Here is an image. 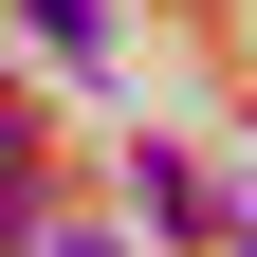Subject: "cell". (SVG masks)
<instances>
[{
    "label": "cell",
    "mask_w": 257,
    "mask_h": 257,
    "mask_svg": "<svg viewBox=\"0 0 257 257\" xmlns=\"http://www.w3.org/2000/svg\"><path fill=\"white\" fill-rule=\"evenodd\" d=\"M239 257H257V220H239Z\"/></svg>",
    "instance_id": "3957f363"
},
{
    "label": "cell",
    "mask_w": 257,
    "mask_h": 257,
    "mask_svg": "<svg viewBox=\"0 0 257 257\" xmlns=\"http://www.w3.org/2000/svg\"><path fill=\"white\" fill-rule=\"evenodd\" d=\"M37 37H55V55H92V37H110V19H92V0H37Z\"/></svg>",
    "instance_id": "6da1fadb"
},
{
    "label": "cell",
    "mask_w": 257,
    "mask_h": 257,
    "mask_svg": "<svg viewBox=\"0 0 257 257\" xmlns=\"http://www.w3.org/2000/svg\"><path fill=\"white\" fill-rule=\"evenodd\" d=\"M55 257H110V239H55Z\"/></svg>",
    "instance_id": "7a4b0ae2"
}]
</instances>
